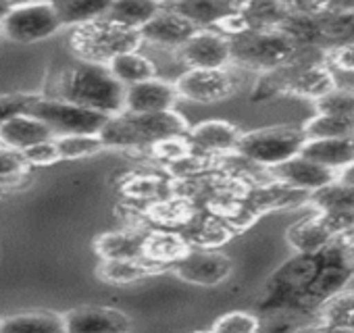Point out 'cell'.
Here are the masks:
<instances>
[{
  "label": "cell",
  "instance_id": "obj_1",
  "mask_svg": "<svg viewBox=\"0 0 354 333\" xmlns=\"http://www.w3.org/2000/svg\"><path fill=\"white\" fill-rule=\"evenodd\" d=\"M354 279V250L339 240L317 252H296L267 279L257 310L261 314L317 312Z\"/></svg>",
  "mask_w": 354,
  "mask_h": 333
},
{
  "label": "cell",
  "instance_id": "obj_2",
  "mask_svg": "<svg viewBox=\"0 0 354 333\" xmlns=\"http://www.w3.org/2000/svg\"><path fill=\"white\" fill-rule=\"evenodd\" d=\"M337 86L335 71L325 63V48H302L292 61L261 73L252 100L263 102L277 96H296L317 102Z\"/></svg>",
  "mask_w": 354,
  "mask_h": 333
},
{
  "label": "cell",
  "instance_id": "obj_3",
  "mask_svg": "<svg viewBox=\"0 0 354 333\" xmlns=\"http://www.w3.org/2000/svg\"><path fill=\"white\" fill-rule=\"evenodd\" d=\"M188 119L175 108L162 113H119L109 119L100 131L106 148L125 150L131 154H146L156 142L171 135H186L190 131Z\"/></svg>",
  "mask_w": 354,
  "mask_h": 333
},
{
  "label": "cell",
  "instance_id": "obj_4",
  "mask_svg": "<svg viewBox=\"0 0 354 333\" xmlns=\"http://www.w3.org/2000/svg\"><path fill=\"white\" fill-rule=\"evenodd\" d=\"M125 90L106 65L82 61L59 75L53 96L115 117L125 111Z\"/></svg>",
  "mask_w": 354,
  "mask_h": 333
},
{
  "label": "cell",
  "instance_id": "obj_5",
  "mask_svg": "<svg viewBox=\"0 0 354 333\" xmlns=\"http://www.w3.org/2000/svg\"><path fill=\"white\" fill-rule=\"evenodd\" d=\"M232 40V59L240 69L265 73L292 61L304 46H300L283 28L246 30Z\"/></svg>",
  "mask_w": 354,
  "mask_h": 333
},
{
  "label": "cell",
  "instance_id": "obj_6",
  "mask_svg": "<svg viewBox=\"0 0 354 333\" xmlns=\"http://www.w3.org/2000/svg\"><path fill=\"white\" fill-rule=\"evenodd\" d=\"M69 44L80 61L109 65V61L121 53L140 50V46L144 44V38L138 30H131L106 17H100L82 26H75L71 32Z\"/></svg>",
  "mask_w": 354,
  "mask_h": 333
},
{
  "label": "cell",
  "instance_id": "obj_7",
  "mask_svg": "<svg viewBox=\"0 0 354 333\" xmlns=\"http://www.w3.org/2000/svg\"><path fill=\"white\" fill-rule=\"evenodd\" d=\"M308 135L302 125H271L242 131L238 154L246 156L259 166L271 169L302 152Z\"/></svg>",
  "mask_w": 354,
  "mask_h": 333
},
{
  "label": "cell",
  "instance_id": "obj_8",
  "mask_svg": "<svg viewBox=\"0 0 354 333\" xmlns=\"http://www.w3.org/2000/svg\"><path fill=\"white\" fill-rule=\"evenodd\" d=\"M65 28L53 0H34L13 7L0 21V34L17 44H36L53 38Z\"/></svg>",
  "mask_w": 354,
  "mask_h": 333
},
{
  "label": "cell",
  "instance_id": "obj_9",
  "mask_svg": "<svg viewBox=\"0 0 354 333\" xmlns=\"http://www.w3.org/2000/svg\"><path fill=\"white\" fill-rule=\"evenodd\" d=\"M32 115L42 119L55 135H67V133H100L104 125L109 123V115L98 113L94 108L82 106L77 102L57 98V96H44L34 102L30 108Z\"/></svg>",
  "mask_w": 354,
  "mask_h": 333
},
{
  "label": "cell",
  "instance_id": "obj_10",
  "mask_svg": "<svg viewBox=\"0 0 354 333\" xmlns=\"http://www.w3.org/2000/svg\"><path fill=\"white\" fill-rule=\"evenodd\" d=\"M175 57L186 69H223L234 67L232 40L215 28H198L180 48Z\"/></svg>",
  "mask_w": 354,
  "mask_h": 333
},
{
  "label": "cell",
  "instance_id": "obj_11",
  "mask_svg": "<svg viewBox=\"0 0 354 333\" xmlns=\"http://www.w3.org/2000/svg\"><path fill=\"white\" fill-rule=\"evenodd\" d=\"M177 92L194 104L223 102L238 92V75L232 67L223 69H186L175 79Z\"/></svg>",
  "mask_w": 354,
  "mask_h": 333
},
{
  "label": "cell",
  "instance_id": "obj_12",
  "mask_svg": "<svg viewBox=\"0 0 354 333\" xmlns=\"http://www.w3.org/2000/svg\"><path fill=\"white\" fill-rule=\"evenodd\" d=\"M234 271V260L221 248H192L180 263L171 267V273L186 283L213 287L223 283Z\"/></svg>",
  "mask_w": 354,
  "mask_h": 333
},
{
  "label": "cell",
  "instance_id": "obj_13",
  "mask_svg": "<svg viewBox=\"0 0 354 333\" xmlns=\"http://www.w3.org/2000/svg\"><path fill=\"white\" fill-rule=\"evenodd\" d=\"M269 175H271V180H277L290 188L304 190V192L313 194V192L337 182L339 171L331 169V166H325L321 162H315L304 154H296L290 160H286L277 166H271Z\"/></svg>",
  "mask_w": 354,
  "mask_h": 333
},
{
  "label": "cell",
  "instance_id": "obj_14",
  "mask_svg": "<svg viewBox=\"0 0 354 333\" xmlns=\"http://www.w3.org/2000/svg\"><path fill=\"white\" fill-rule=\"evenodd\" d=\"M63 314L67 333H123L131 329L129 316L113 306L86 304Z\"/></svg>",
  "mask_w": 354,
  "mask_h": 333
},
{
  "label": "cell",
  "instance_id": "obj_15",
  "mask_svg": "<svg viewBox=\"0 0 354 333\" xmlns=\"http://www.w3.org/2000/svg\"><path fill=\"white\" fill-rule=\"evenodd\" d=\"M339 234L342 229L331 215L315 211L310 217H304L286 229V242L296 252H317L335 242Z\"/></svg>",
  "mask_w": 354,
  "mask_h": 333
},
{
  "label": "cell",
  "instance_id": "obj_16",
  "mask_svg": "<svg viewBox=\"0 0 354 333\" xmlns=\"http://www.w3.org/2000/svg\"><path fill=\"white\" fill-rule=\"evenodd\" d=\"M242 129L225 119H209L196 123L188 131V140L196 152L207 156H225L238 150Z\"/></svg>",
  "mask_w": 354,
  "mask_h": 333
},
{
  "label": "cell",
  "instance_id": "obj_17",
  "mask_svg": "<svg viewBox=\"0 0 354 333\" xmlns=\"http://www.w3.org/2000/svg\"><path fill=\"white\" fill-rule=\"evenodd\" d=\"M175 82H165L160 77H152L125 90V111L127 113H162L175 108L180 100Z\"/></svg>",
  "mask_w": 354,
  "mask_h": 333
},
{
  "label": "cell",
  "instance_id": "obj_18",
  "mask_svg": "<svg viewBox=\"0 0 354 333\" xmlns=\"http://www.w3.org/2000/svg\"><path fill=\"white\" fill-rule=\"evenodd\" d=\"M198 28L194 23H190L184 15H180L177 11H173L171 7H162L142 30V38L144 42L156 44V46H165V48H180Z\"/></svg>",
  "mask_w": 354,
  "mask_h": 333
},
{
  "label": "cell",
  "instance_id": "obj_19",
  "mask_svg": "<svg viewBox=\"0 0 354 333\" xmlns=\"http://www.w3.org/2000/svg\"><path fill=\"white\" fill-rule=\"evenodd\" d=\"M246 200L252 207V211L263 217L267 213H275V211H288L294 207H300L304 202H308L310 194L304 190H296L290 188L277 180H269L263 184H252L246 190Z\"/></svg>",
  "mask_w": 354,
  "mask_h": 333
},
{
  "label": "cell",
  "instance_id": "obj_20",
  "mask_svg": "<svg viewBox=\"0 0 354 333\" xmlns=\"http://www.w3.org/2000/svg\"><path fill=\"white\" fill-rule=\"evenodd\" d=\"M119 194L123 200L136 204H150L175 194V180L171 175L156 171H133L119 182Z\"/></svg>",
  "mask_w": 354,
  "mask_h": 333
},
{
  "label": "cell",
  "instance_id": "obj_21",
  "mask_svg": "<svg viewBox=\"0 0 354 333\" xmlns=\"http://www.w3.org/2000/svg\"><path fill=\"white\" fill-rule=\"evenodd\" d=\"M171 271L165 265H158L146 256H138V258H115V260H106L100 258V265L96 269L98 279H102L109 285H129L136 281H144L148 277H156Z\"/></svg>",
  "mask_w": 354,
  "mask_h": 333
},
{
  "label": "cell",
  "instance_id": "obj_22",
  "mask_svg": "<svg viewBox=\"0 0 354 333\" xmlns=\"http://www.w3.org/2000/svg\"><path fill=\"white\" fill-rule=\"evenodd\" d=\"M308 204L315 211L331 215L342 231L348 229L350 225H354V184L337 180V182L313 192L308 198Z\"/></svg>",
  "mask_w": 354,
  "mask_h": 333
},
{
  "label": "cell",
  "instance_id": "obj_23",
  "mask_svg": "<svg viewBox=\"0 0 354 333\" xmlns=\"http://www.w3.org/2000/svg\"><path fill=\"white\" fill-rule=\"evenodd\" d=\"M148 229L150 227L125 225L123 229L100 234L94 240V250L100 258H106V260L144 256V242H146Z\"/></svg>",
  "mask_w": 354,
  "mask_h": 333
},
{
  "label": "cell",
  "instance_id": "obj_24",
  "mask_svg": "<svg viewBox=\"0 0 354 333\" xmlns=\"http://www.w3.org/2000/svg\"><path fill=\"white\" fill-rule=\"evenodd\" d=\"M182 234L192 248H221L236 238L234 229L209 209H198Z\"/></svg>",
  "mask_w": 354,
  "mask_h": 333
},
{
  "label": "cell",
  "instance_id": "obj_25",
  "mask_svg": "<svg viewBox=\"0 0 354 333\" xmlns=\"http://www.w3.org/2000/svg\"><path fill=\"white\" fill-rule=\"evenodd\" d=\"M53 137L55 131L32 113L15 115L0 125V144L13 150H26L38 142L53 140Z\"/></svg>",
  "mask_w": 354,
  "mask_h": 333
},
{
  "label": "cell",
  "instance_id": "obj_26",
  "mask_svg": "<svg viewBox=\"0 0 354 333\" xmlns=\"http://www.w3.org/2000/svg\"><path fill=\"white\" fill-rule=\"evenodd\" d=\"M196 211H198V207L192 200H188L180 194H173L169 198L146 204L144 221L148 227H167V229L182 231L192 221Z\"/></svg>",
  "mask_w": 354,
  "mask_h": 333
},
{
  "label": "cell",
  "instance_id": "obj_27",
  "mask_svg": "<svg viewBox=\"0 0 354 333\" xmlns=\"http://www.w3.org/2000/svg\"><path fill=\"white\" fill-rule=\"evenodd\" d=\"M190 250L192 246L182 231L167 227H150L144 242V256L169 269L180 263Z\"/></svg>",
  "mask_w": 354,
  "mask_h": 333
},
{
  "label": "cell",
  "instance_id": "obj_28",
  "mask_svg": "<svg viewBox=\"0 0 354 333\" xmlns=\"http://www.w3.org/2000/svg\"><path fill=\"white\" fill-rule=\"evenodd\" d=\"M304 156L331 169H344L354 162V137H315L302 146Z\"/></svg>",
  "mask_w": 354,
  "mask_h": 333
},
{
  "label": "cell",
  "instance_id": "obj_29",
  "mask_svg": "<svg viewBox=\"0 0 354 333\" xmlns=\"http://www.w3.org/2000/svg\"><path fill=\"white\" fill-rule=\"evenodd\" d=\"M317 323L306 329H325V331H354V289H342L329 298L317 312Z\"/></svg>",
  "mask_w": 354,
  "mask_h": 333
},
{
  "label": "cell",
  "instance_id": "obj_30",
  "mask_svg": "<svg viewBox=\"0 0 354 333\" xmlns=\"http://www.w3.org/2000/svg\"><path fill=\"white\" fill-rule=\"evenodd\" d=\"M165 5L184 15L196 28H215L223 17L236 11L225 0H167Z\"/></svg>",
  "mask_w": 354,
  "mask_h": 333
},
{
  "label": "cell",
  "instance_id": "obj_31",
  "mask_svg": "<svg viewBox=\"0 0 354 333\" xmlns=\"http://www.w3.org/2000/svg\"><path fill=\"white\" fill-rule=\"evenodd\" d=\"M106 67L125 88L146 82V79H152V77H158L156 63L152 59H148L146 55H142L140 50L121 53L115 59H111Z\"/></svg>",
  "mask_w": 354,
  "mask_h": 333
},
{
  "label": "cell",
  "instance_id": "obj_32",
  "mask_svg": "<svg viewBox=\"0 0 354 333\" xmlns=\"http://www.w3.org/2000/svg\"><path fill=\"white\" fill-rule=\"evenodd\" d=\"M9 331L61 333L65 331V314L53 310H28V312L0 316V333H9Z\"/></svg>",
  "mask_w": 354,
  "mask_h": 333
},
{
  "label": "cell",
  "instance_id": "obj_33",
  "mask_svg": "<svg viewBox=\"0 0 354 333\" xmlns=\"http://www.w3.org/2000/svg\"><path fill=\"white\" fill-rule=\"evenodd\" d=\"M162 7L165 0H113L106 19L140 32Z\"/></svg>",
  "mask_w": 354,
  "mask_h": 333
},
{
  "label": "cell",
  "instance_id": "obj_34",
  "mask_svg": "<svg viewBox=\"0 0 354 333\" xmlns=\"http://www.w3.org/2000/svg\"><path fill=\"white\" fill-rule=\"evenodd\" d=\"M242 13L252 30L283 28L292 17L286 7V0H250Z\"/></svg>",
  "mask_w": 354,
  "mask_h": 333
},
{
  "label": "cell",
  "instance_id": "obj_35",
  "mask_svg": "<svg viewBox=\"0 0 354 333\" xmlns=\"http://www.w3.org/2000/svg\"><path fill=\"white\" fill-rule=\"evenodd\" d=\"M65 28H75L100 17H106L113 0H53Z\"/></svg>",
  "mask_w": 354,
  "mask_h": 333
},
{
  "label": "cell",
  "instance_id": "obj_36",
  "mask_svg": "<svg viewBox=\"0 0 354 333\" xmlns=\"http://www.w3.org/2000/svg\"><path fill=\"white\" fill-rule=\"evenodd\" d=\"M55 142L59 146L63 160H80L94 156L106 148L100 133H67V135H55Z\"/></svg>",
  "mask_w": 354,
  "mask_h": 333
},
{
  "label": "cell",
  "instance_id": "obj_37",
  "mask_svg": "<svg viewBox=\"0 0 354 333\" xmlns=\"http://www.w3.org/2000/svg\"><path fill=\"white\" fill-rule=\"evenodd\" d=\"M308 140L315 137H354V117L317 113L304 125Z\"/></svg>",
  "mask_w": 354,
  "mask_h": 333
},
{
  "label": "cell",
  "instance_id": "obj_38",
  "mask_svg": "<svg viewBox=\"0 0 354 333\" xmlns=\"http://www.w3.org/2000/svg\"><path fill=\"white\" fill-rule=\"evenodd\" d=\"M192 152H194V148H192V144L188 140V133H186V135H171V137H165V140L156 142L144 156L165 171L167 166L186 158Z\"/></svg>",
  "mask_w": 354,
  "mask_h": 333
},
{
  "label": "cell",
  "instance_id": "obj_39",
  "mask_svg": "<svg viewBox=\"0 0 354 333\" xmlns=\"http://www.w3.org/2000/svg\"><path fill=\"white\" fill-rule=\"evenodd\" d=\"M319 28L323 42L327 44H342V42H354V13L348 15H321Z\"/></svg>",
  "mask_w": 354,
  "mask_h": 333
},
{
  "label": "cell",
  "instance_id": "obj_40",
  "mask_svg": "<svg viewBox=\"0 0 354 333\" xmlns=\"http://www.w3.org/2000/svg\"><path fill=\"white\" fill-rule=\"evenodd\" d=\"M261 327H263L261 316L257 312H248V310L225 312V314L217 316V321L211 325V329L219 331V333H254Z\"/></svg>",
  "mask_w": 354,
  "mask_h": 333
},
{
  "label": "cell",
  "instance_id": "obj_41",
  "mask_svg": "<svg viewBox=\"0 0 354 333\" xmlns=\"http://www.w3.org/2000/svg\"><path fill=\"white\" fill-rule=\"evenodd\" d=\"M30 164L24 158L21 150H13L3 146L0 148V186H9V184H19L26 180Z\"/></svg>",
  "mask_w": 354,
  "mask_h": 333
},
{
  "label": "cell",
  "instance_id": "obj_42",
  "mask_svg": "<svg viewBox=\"0 0 354 333\" xmlns=\"http://www.w3.org/2000/svg\"><path fill=\"white\" fill-rule=\"evenodd\" d=\"M315 108H317V113L354 117V90L335 86L331 92H327L323 98H319L315 102Z\"/></svg>",
  "mask_w": 354,
  "mask_h": 333
},
{
  "label": "cell",
  "instance_id": "obj_43",
  "mask_svg": "<svg viewBox=\"0 0 354 333\" xmlns=\"http://www.w3.org/2000/svg\"><path fill=\"white\" fill-rule=\"evenodd\" d=\"M40 98L38 92H11V94H0V125L9 121L15 115L30 113L34 102Z\"/></svg>",
  "mask_w": 354,
  "mask_h": 333
},
{
  "label": "cell",
  "instance_id": "obj_44",
  "mask_svg": "<svg viewBox=\"0 0 354 333\" xmlns=\"http://www.w3.org/2000/svg\"><path fill=\"white\" fill-rule=\"evenodd\" d=\"M21 152H24V158L28 160L30 166H50V164L63 160L55 137L38 142V144H34V146H30V148H26Z\"/></svg>",
  "mask_w": 354,
  "mask_h": 333
},
{
  "label": "cell",
  "instance_id": "obj_45",
  "mask_svg": "<svg viewBox=\"0 0 354 333\" xmlns=\"http://www.w3.org/2000/svg\"><path fill=\"white\" fill-rule=\"evenodd\" d=\"M325 63L335 73L354 75V42H342L325 48Z\"/></svg>",
  "mask_w": 354,
  "mask_h": 333
},
{
  "label": "cell",
  "instance_id": "obj_46",
  "mask_svg": "<svg viewBox=\"0 0 354 333\" xmlns=\"http://www.w3.org/2000/svg\"><path fill=\"white\" fill-rule=\"evenodd\" d=\"M292 17H321L327 13V0H286Z\"/></svg>",
  "mask_w": 354,
  "mask_h": 333
},
{
  "label": "cell",
  "instance_id": "obj_47",
  "mask_svg": "<svg viewBox=\"0 0 354 333\" xmlns=\"http://www.w3.org/2000/svg\"><path fill=\"white\" fill-rule=\"evenodd\" d=\"M215 30H219L221 34L234 38V36L244 34L246 30H250V26H248V21H246V17H244L242 11H232L227 17H223V19L215 26Z\"/></svg>",
  "mask_w": 354,
  "mask_h": 333
},
{
  "label": "cell",
  "instance_id": "obj_48",
  "mask_svg": "<svg viewBox=\"0 0 354 333\" xmlns=\"http://www.w3.org/2000/svg\"><path fill=\"white\" fill-rule=\"evenodd\" d=\"M329 15H348L354 13V0H327Z\"/></svg>",
  "mask_w": 354,
  "mask_h": 333
},
{
  "label": "cell",
  "instance_id": "obj_49",
  "mask_svg": "<svg viewBox=\"0 0 354 333\" xmlns=\"http://www.w3.org/2000/svg\"><path fill=\"white\" fill-rule=\"evenodd\" d=\"M344 246H348L350 250H354V225H350L348 229H344L337 238Z\"/></svg>",
  "mask_w": 354,
  "mask_h": 333
},
{
  "label": "cell",
  "instance_id": "obj_50",
  "mask_svg": "<svg viewBox=\"0 0 354 333\" xmlns=\"http://www.w3.org/2000/svg\"><path fill=\"white\" fill-rule=\"evenodd\" d=\"M225 3H227L232 9H236V11H242V9L250 3V0H225Z\"/></svg>",
  "mask_w": 354,
  "mask_h": 333
},
{
  "label": "cell",
  "instance_id": "obj_51",
  "mask_svg": "<svg viewBox=\"0 0 354 333\" xmlns=\"http://www.w3.org/2000/svg\"><path fill=\"white\" fill-rule=\"evenodd\" d=\"M26 3H34V0H5V5H7L9 9L19 7V5H26Z\"/></svg>",
  "mask_w": 354,
  "mask_h": 333
},
{
  "label": "cell",
  "instance_id": "obj_52",
  "mask_svg": "<svg viewBox=\"0 0 354 333\" xmlns=\"http://www.w3.org/2000/svg\"><path fill=\"white\" fill-rule=\"evenodd\" d=\"M9 11H11V9L5 5V0H0V21H3V19L7 17V13H9Z\"/></svg>",
  "mask_w": 354,
  "mask_h": 333
}]
</instances>
